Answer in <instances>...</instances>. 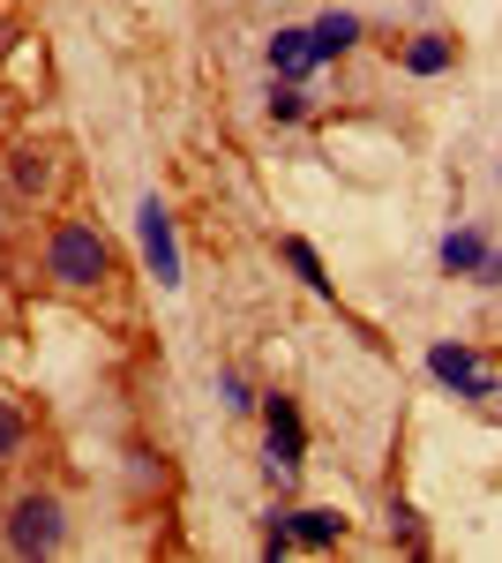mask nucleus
<instances>
[{
  "instance_id": "obj_14",
  "label": "nucleus",
  "mask_w": 502,
  "mask_h": 563,
  "mask_svg": "<svg viewBox=\"0 0 502 563\" xmlns=\"http://www.w3.org/2000/svg\"><path fill=\"white\" fill-rule=\"evenodd\" d=\"M270 121H286V129H293V121H308V90L278 76V84H270Z\"/></svg>"
},
{
  "instance_id": "obj_16",
  "label": "nucleus",
  "mask_w": 502,
  "mask_h": 563,
  "mask_svg": "<svg viewBox=\"0 0 502 563\" xmlns=\"http://www.w3.org/2000/svg\"><path fill=\"white\" fill-rule=\"evenodd\" d=\"M217 398H225L233 413H248V406H255V398H248V384H241V376H225V384H217Z\"/></svg>"
},
{
  "instance_id": "obj_18",
  "label": "nucleus",
  "mask_w": 502,
  "mask_h": 563,
  "mask_svg": "<svg viewBox=\"0 0 502 563\" xmlns=\"http://www.w3.org/2000/svg\"><path fill=\"white\" fill-rule=\"evenodd\" d=\"M8 45H15V23H0V60H8Z\"/></svg>"
},
{
  "instance_id": "obj_19",
  "label": "nucleus",
  "mask_w": 502,
  "mask_h": 563,
  "mask_svg": "<svg viewBox=\"0 0 502 563\" xmlns=\"http://www.w3.org/2000/svg\"><path fill=\"white\" fill-rule=\"evenodd\" d=\"M0 225H8V218H0Z\"/></svg>"
},
{
  "instance_id": "obj_8",
  "label": "nucleus",
  "mask_w": 502,
  "mask_h": 563,
  "mask_svg": "<svg viewBox=\"0 0 502 563\" xmlns=\"http://www.w3.org/2000/svg\"><path fill=\"white\" fill-rule=\"evenodd\" d=\"M488 256H495V249H488V241H480L472 225L443 233V271H450V278H480V271H488Z\"/></svg>"
},
{
  "instance_id": "obj_3",
  "label": "nucleus",
  "mask_w": 502,
  "mask_h": 563,
  "mask_svg": "<svg viewBox=\"0 0 502 563\" xmlns=\"http://www.w3.org/2000/svg\"><path fill=\"white\" fill-rule=\"evenodd\" d=\"M263 429H270V481H278V488H293L300 451H308V429H300V398L270 390V398H263Z\"/></svg>"
},
{
  "instance_id": "obj_13",
  "label": "nucleus",
  "mask_w": 502,
  "mask_h": 563,
  "mask_svg": "<svg viewBox=\"0 0 502 563\" xmlns=\"http://www.w3.org/2000/svg\"><path fill=\"white\" fill-rule=\"evenodd\" d=\"M8 180H15V196H38L45 180H53V158H45V151H15V166H8Z\"/></svg>"
},
{
  "instance_id": "obj_11",
  "label": "nucleus",
  "mask_w": 502,
  "mask_h": 563,
  "mask_svg": "<svg viewBox=\"0 0 502 563\" xmlns=\"http://www.w3.org/2000/svg\"><path fill=\"white\" fill-rule=\"evenodd\" d=\"M278 256L293 263V278L308 286V294H331V278H323V256H315V249H308L300 233H286V241H278Z\"/></svg>"
},
{
  "instance_id": "obj_17",
  "label": "nucleus",
  "mask_w": 502,
  "mask_h": 563,
  "mask_svg": "<svg viewBox=\"0 0 502 563\" xmlns=\"http://www.w3.org/2000/svg\"><path fill=\"white\" fill-rule=\"evenodd\" d=\"M480 286H502V249L488 256V271H480Z\"/></svg>"
},
{
  "instance_id": "obj_1",
  "label": "nucleus",
  "mask_w": 502,
  "mask_h": 563,
  "mask_svg": "<svg viewBox=\"0 0 502 563\" xmlns=\"http://www.w3.org/2000/svg\"><path fill=\"white\" fill-rule=\"evenodd\" d=\"M45 278H53V286H68V294L105 286V278H113V249H105V233L83 225V218H60V225H53V241H45Z\"/></svg>"
},
{
  "instance_id": "obj_5",
  "label": "nucleus",
  "mask_w": 502,
  "mask_h": 563,
  "mask_svg": "<svg viewBox=\"0 0 502 563\" xmlns=\"http://www.w3.org/2000/svg\"><path fill=\"white\" fill-rule=\"evenodd\" d=\"M427 376H435V384H450L458 398H495V376L480 368V353L450 346V339H435V346H427Z\"/></svg>"
},
{
  "instance_id": "obj_6",
  "label": "nucleus",
  "mask_w": 502,
  "mask_h": 563,
  "mask_svg": "<svg viewBox=\"0 0 502 563\" xmlns=\"http://www.w3.org/2000/svg\"><path fill=\"white\" fill-rule=\"evenodd\" d=\"M405 76H443V68H458V38L450 31H420V38H405Z\"/></svg>"
},
{
  "instance_id": "obj_15",
  "label": "nucleus",
  "mask_w": 502,
  "mask_h": 563,
  "mask_svg": "<svg viewBox=\"0 0 502 563\" xmlns=\"http://www.w3.org/2000/svg\"><path fill=\"white\" fill-rule=\"evenodd\" d=\"M15 451H23V413L0 406V459H15Z\"/></svg>"
},
{
  "instance_id": "obj_10",
  "label": "nucleus",
  "mask_w": 502,
  "mask_h": 563,
  "mask_svg": "<svg viewBox=\"0 0 502 563\" xmlns=\"http://www.w3.org/2000/svg\"><path fill=\"white\" fill-rule=\"evenodd\" d=\"M286 519H293L300 549H337V541H345V519H337V511H286Z\"/></svg>"
},
{
  "instance_id": "obj_12",
  "label": "nucleus",
  "mask_w": 502,
  "mask_h": 563,
  "mask_svg": "<svg viewBox=\"0 0 502 563\" xmlns=\"http://www.w3.org/2000/svg\"><path fill=\"white\" fill-rule=\"evenodd\" d=\"M390 541L405 549V556H427V533H420V511L405 496H390Z\"/></svg>"
},
{
  "instance_id": "obj_7",
  "label": "nucleus",
  "mask_w": 502,
  "mask_h": 563,
  "mask_svg": "<svg viewBox=\"0 0 502 563\" xmlns=\"http://www.w3.org/2000/svg\"><path fill=\"white\" fill-rule=\"evenodd\" d=\"M263 53H270V76H286V84H300V76L323 60V53H315V31H278Z\"/></svg>"
},
{
  "instance_id": "obj_2",
  "label": "nucleus",
  "mask_w": 502,
  "mask_h": 563,
  "mask_svg": "<svg viewBox=\"0 0 502 563\" xmlns=\"http://www.w3.org/2000/svg\"><path fill=\"white\" fill-rule=\"evenodd\" d=\"M8 549H15V556H60V549H68V511H60V496H45V488L15 496V504H8Z\"/></svg>"
},
{
  "instance_id": "obj_9",
  "label": "nucleus",
  "mask_w": 502,
  "mask_h": 563,
  "mask_svg": "<svg viewBox=\"0 0 502 563\" xmlns=\"http://www.w3.org/2000/svg\"><path fill=\"white\" fill-rule=\"evenodd\" d=\"M308 31H315V53L337 60V53H353V45H360V15H353V8H331V15H315Z\"/></svg>"
},
{
  "instance_id": "obj_4",
  "label": "nucleus",
  "mask_w": 502,
  "mask_h": 563,
  "mask_svg": "<svg viewBox=\"0 0 502 563\" xmlns=\"http://www.w3.org/2000/svg\"><path fill=\"white\" fill-rule=\"evenodd\" d=\"M135 233H143V263H150V278L158 286H180V241H172V211L158 196H143V211H135Z\"/></svg>"
}]
</instances>
